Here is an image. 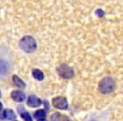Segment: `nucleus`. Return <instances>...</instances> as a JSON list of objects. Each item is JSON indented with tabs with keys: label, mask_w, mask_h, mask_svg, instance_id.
I'll list each match as a JSON object with an SVG mask.
<instances>
[{
	"label": "nucleus",
	"mask_w": 123,
	"mask_h": 121,
	"mask_svg": "<svg viewBox=\"0 0 123 121\" xmlns=\"http://www.w3.org/2000/svg\"><path fill=\"white\" fill-rule=\"evenodd\" d=\"M20 48L26 53H32L36 49V40L31 35H25L19 41Z\"/></svg>",
	"instance_id": "1"
},
{
	"label": "nucleus",
	"mask_w": 123,
	"mask_h": 121,
	"mask_svg": "<svg viewBox=\"0 0 123 121\" xmlns=\"http://www.w3.org/2000/svg\"><path fill=\"white\" fill-rule=\"evenodd\" d=\"M99 88L103 94H109L116 88V82L111 77H105L100 81Z\"/></svg>",
	"instance_id": "2"
},
{
	"label": "nucleus",
	"mask_w": 123,
	"mask_h": 121,
	"mask_svg": "<svg viewBox=\"0 0 123 121\" xmlns=\"http://www.w3.org/2000/svg\"><path fill=\"white\" fill-rule=\"evenodd\" d=\"M57 72L60 77L66 79H70L74 77V70L67 64H62L57 67Z\"/></svg>",
	"instance_id": "3"
},
{
	"label": "nucleus",
	"mask_w": 123,
	"mask_h": 121,
	"mask_svg": "<svg viewBox=\"0 0 123 121\" xmlns=\"http://www.w3.org/2000/svg\"><path fill=\"white\" fill-rule=\"evenodd\" d=\"M52 105L56 109H62V110H66L68 108V103L67 99L64 97L58 96V97H56L52 99Z\"/></svg>",
	"instance_id": "4"
},
{
	"label": "nucleus",
	"mask_w": 123,
	"mask_h": 121,
	"mask_svg": "<svg viewBox=\"0 0 123 121\" xmlns=\"http://www.w3.org/2000/svg\"><path fill=\"white\" fill-rule=\"evenodd\" d=\"M42 101L35 95H31L27 99V105L30 108H38L41 105Z\"/></svg>",
	"instance_id": "5"
},
{
	"label": "nucleus",
	"mask_w": 123,
	"mask_h": 121,
	"mask_svg": "<svg viewBox=\"0 0 123 121\" xmlns=\"http://www.w3.org/2000/svg\"><path fill=\"white\" fill-rule=\"evenodd\" d=\"M11 98L14 99L15 102L22 103L25 99V94L21 90H14L11 92Z\"/></svg>",
	"instance_id": "6"
},
{
	"label": "nucleus",
	"mask_w": 123,
	"mask_h": 121,
	"mask_svg": "<svg viewBox=\"0 0 123 121\" xmlns=\"http://www.w3.org/2000/svg\"><path fill=\"white\" fill-rule=\"evenodd\" d=\"M51 121H70L68 117L64 114H62L60 113H54L51 116Z\"/></svg>",
	"instance_id": "7"
},
{
	"label": "nucleus",
	"mask_w": 123,
	"mask_h": 121,
	"mask_svg": "<svg viewBox=\"0 0 123 121\" xmlns=\"http://www.w3.org/2000/svg\"><path fill=\"white\" fill-rule=\"evenodd\" d=\"M13 82H14V85L17 86L19 88H25L26 87V84L25 83V82L21 78H19L17 75L13 76Z\"/></svg>",
	"instance_id": "8"
},
{
	"label": "nucleus",
	"mask_w": 123,
	"mask_h": 121,
	"mask_svg": "<svg viewBox=\"0 0 123 121\" xmlns=\"http://www.w3.org/2000/svg\"><path fill=\"white\" fill-rule=\"evenodd\" d=\"M3 116H4V118H5L6 119H13V120L16 118V115H15V114H14V112L12 109H4V112H3Z\"/></svg>",
	"instance_id": "9"
},
{
	"label": "nucleus",
	"mask_w": 123,
	"mask_h": 121,
	"mask_svg": "<svg viewBox=\"0 0 123 121\" xmlns=\"http://www.w3.org/2000/svg\"><path fill=\"white\" fill-rule=\"evenodd\" d=\"M32 76L35 79L38 81H42L44 79V74L39 69H33L32 70Z\"/></svg>",
	"instance_id": "10"
},
{
	"label": "nucleus",
	"mask_w": 123,
	"mask_h": 121,
	"mask_svg": "<svg viewBox=\"0 0 123 121\" xmlns=\"http://www.w3.org/2000/svg\"><path fill=\"white\" fill-rule=\"evenodd\" d=\"M46 117V113L44 109H38V110H36L34 114V118L37 119V120H40V119H45Z\"/></svg>",
	"instance_id": "11"
},
{
	"label": "nucleus",
	"mask_w": 123,
	"mask_h": 121,
	"mask_svg": "<svg viewBox=\"0 0 123 121\" xmlns=\"http://www.w3.org/2000/svg\"><path fill=\"white\" fill-rule=\"evenodd\" d=\"M20 117L22 118L25 121H32V118H31V116L30 115L29 113L25 112V111L20 113Z\"/></svg>",
	"instance_id": "12"
},
{
	"label": "nucleus",
	"mask_w": 123,
	"mask_h": 121,
	"mask_svg": "<svg viewBox=\"0 0 123 121\" xmlns=\"http://www.w3.org/2000/svg\"><path fill=\"white\" fill-rule=\"evenodd\" d=\"M95 14H97L99 17H102L103 15H104V11L102 10V9H97L95 12Z\"/></svg>",
	"instance_id": "13"
},
{
	"label": "nucleus",
	"mask_w": 123,
	"mask_h": 121,
	"mask_svg": "<svg viewBox=\"0 0 123 121\" xmlns=\"http://www.w3.org/2000/svg\"><path fill=\"white\" fill-rule=\"evenodd\" d=\"M2 109H3V104H2V103L0 102V111L2 110Z\"/></svg>",
	"instance_id": "14"
},
{
	"label": "nucleus",
	"mask_w": 123,
	"mask_h": 121,
	"mask_svg": "<svg viewBox=\"0 0 123 121\" xmlns=\"http://www.w3.org/2000/svg\"><path fill=\"white\" fill-rule=\"evenodd\" d=\"M37 121H47V120H46V119H40V120H37Z\"/></svg>",
	"instance_id": "15"
},
{
	"label": "nucleus",
	"mask_w": 123,
	"mask_h": 121,
	"mask_svg": "<svg viewBox=\"0 0 123 121\" xmlns=\"http://www.w3.org/2000/svg\"><path fill=\"white\" fill-rule=\"evenodd\" d=\"M13 121H18V120H16V119H14V120H13Z\"/></svg>",
	"instance_id": "16"
},
{
	"label": "nucleus",
	"mask_w": 123,
	"mask_h": 121,
	"mask_svg": "<svg viewBox=\"0 0 123 121\" xmlns=\"http://www.w3.org/2000/svg\"><path fill=\"white\" fill-rule=\"evenodd\" d=\"M0 96H1V92H0Z\"/></svg>",
	"instance_id": "17"
}]
</instances>
